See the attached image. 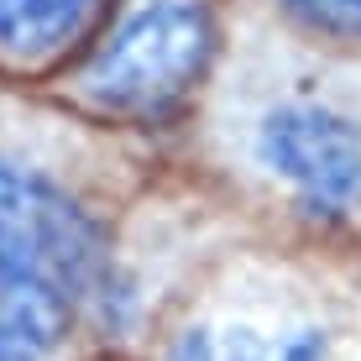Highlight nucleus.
I'll list each match as a JSON object with an SVG mask.
<instances>
[{"mask_svg":"<svg viewBox=\"0 0 361 361\" xmlns=\"http://www.w3.org/2000/svg\"><path fill=\"white\" fill-rule=\"evenodd\" d=\"M94 278V220L53 178L0 157V361H42Z\"/></svg>","mask_w":361,"mask_h":361,"instance_id":"f257e3e1","label":"nucleus"},{"mask_svg":"<svg viewBox=\"0 0 361 361\" xmlns=\"http://www.w3.org/2000/svg\"><path fill=\"white\" fill-rule=\"evenodd\" d=\"M257 152L314 209H351L361 199V126L330 105H278L257 131Z\"/></svg>","mask_w":361,"mask_h":361,"instance_id":"7ed1b4c3","label":"nucleus"},{"mask_svg":"<svg viewBox=\"0 0 361 361\" xmlns=\"http://www.w3.org/2000/svg\"><path fill=\"white\" fill-rule=\"evenodd\" d=\"M168 361H325L314 325H199L178 335Z\"/></svg>","mask_w":361,"mask_h":361,"instance_id":"20e7f679","label":"nucleus"},{"mask_svg":"<svg viewBox=\"0 0 361 361\" xmlns=\"http://www.w3.org/2000/svg\"><path fill=\"white\" fill-rule=\"evenodd\" d=\"M99 0H0V53L42 58L84 37Z\"/></svg>","mask_w":361,"mask_h":361,"instance_id":"39448f33","label":"nucleus"},{"mask_svg":"<svg viewBox=\"0 0 361 361\" xmlns=\"http://www.w3.org/2000/svg\"><path fill=\"white\" fill-rule=\"evenodd\" d=\"M283 6L325 37H361V0H283Z\"/></svg>","mask_w":361,"mask_h":361,"instance_id":"423d86ee","label":"nucleus"},{"mask_svg":"<svg viewBox=\"0 0 361 361\" xmlns=\"http://www.w3.org/2000/svg\"><path fill=\"white\" fill-rule=\"evenodd\" d=\"M209 47L215 27L199 0H136L90 58L84 90L105 110L157 116L194 90Z\"/></svg>","mask_w":361,"mask_h":361,"instance_id":"f03ea898","label":"nucleus"}]
</instances>
